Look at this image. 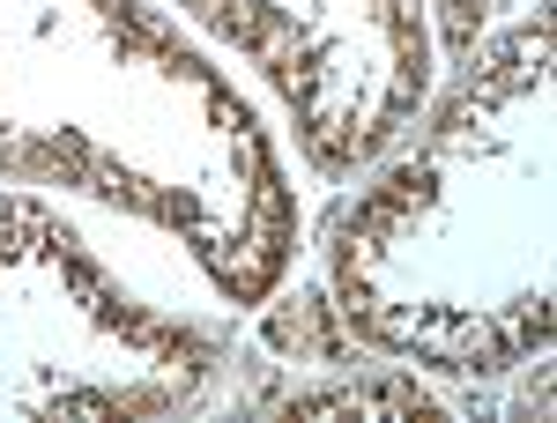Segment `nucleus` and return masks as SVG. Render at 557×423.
Instances as JSON below:
<instances>
[{
    "label": "nucleus",
    "instance_id": "nucleus-6",
    "mask_svg": "<svg viewBox=\"0 0 557 423\" xmlns=\"http://www.w3.org/2000/svg\"><path fill=\"white\" fill-rule=\"evenodd\" d=\"M483 8H491V0H438V15H446V52H454V60H461V52L475 45V23H483Z\"/></svg>",
    "mask_w": 557,
    "mask_h": 423
},
{
    "label": "nucleus",
    "instance_id": "nucleus-5",
    "mask_svg": "<svg viewBox=\"0 0 557 423\" xmlns=\"http://www.w3.org/2000/svg\"><path fill=\"white\" fill-rule=\"evenodd\" d=\"M275 416H327V409H372V416H431V401L417 380H335V386H290L268 401Z\"/></svg>",
    "mask_w": 557,
    "mask_h": 423
},
{
    "label": "nucleus",
    "instance_id": "nucleus-4",
    "mask_svg": "<svg viewBox=\"0 0 557 423\" xmlns=\"http://www.w3.org/2000/svg\"><path fill=\"white\" fill-rule=\"evenodd\" d=\"M215 45L246 52L290 112L320 178H357L401 141L431 97L424 0H178Z\"/></svg>",
    "mask_w": 557,
    "mask_h": 423
},
{
    "label": "nucleus",
    "instance_id": "nucleus-1",
    "mask_svg": "<svg viewBox=\"0 0 557 423\" xmlns=\"http://www.w3.org/2000/svg\"><path fill=\"white\" fill-rule=\"evenodd\" d=\"M0 186H67L164 231L238 312L298 253L283 141L149 0H0Z\"/></svg>",
    "mask_w": 557,
    "mask_h": 423
},
{
    "label": "nucleus",
    "instance_id": "nucleus-3",
    "mask_svg": "<svg viewBox=\"0 0 557 423\" xmlns=\"http://www.w3.org/2000/svg\"><path fill=\"white\" fill-rule=\"evenodd\" d=\"M215 372V327L157 312L52 201L0 186V416H172Z\"/></svg>",
    "mask_w": 557,
    "mask_h": 423
},
{
    "label": "nucleus",
    "instance_id": "nucleus-2",
    "mask_svg": "<svg viewBox=\"0 0 557 423\" xmlns=\"http://www.w3.org/2000/svg\"><path fill=\"white\" fill-rule=\"evenodd\" d=\"M327 215V290L380 357L498 380L550 349V8L461 52L454 89L409 120Z\"/></svg>",
    "mask_w": 557,
    "mask_h": 423
}]
</instances>
